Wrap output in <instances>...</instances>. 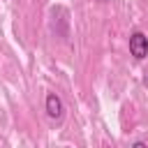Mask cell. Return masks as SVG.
<instances>
[{"label":"cell","mask_w":148,"mask_h":148,"mask_svg":"<svg viewBox=\"0 0 148 148\" xmlns=\"http://www.w3.org/2000/svg\"><path fill=\"white\" fill-rule=\"evenodd\" d=\"M130 53H132L136 60H141V58L148 56V37H146L143 32H134V35L130 37Z\"/></svg>","instance_id":"obj_1"},{"label":"cell","mask_w":148,"mask_h":148,"mask_svg":"<svg viewBox=\"0 0 148 148\" xmlns=\"http://www.w3.org/2000/svg\"><path fill=\"white\" fill-rule=\"evenodd\" d=\"M46 113L51 116V118H60L62 116V102H60V97L58 95H46Z\"/></svg>","instance_id":"obj_2"}]
</instances>
